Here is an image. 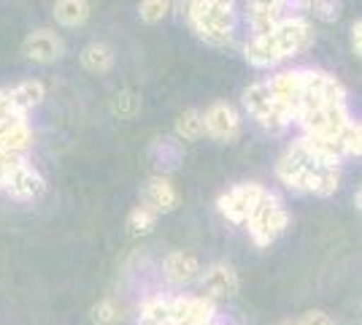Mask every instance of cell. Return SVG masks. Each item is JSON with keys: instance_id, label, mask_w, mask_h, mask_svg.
<instances>
[{"instance_id": "cell-14", "label": "cell", "mask_w": 362, "mask_h": 325, "mask_svg": "<svg viewBox=\"0 0 362 325\" xmlns=\"http://www.w3.org/2000/svg\"><path fill=\"white\" fill-rule=\"evenodd\" d=\"M44 190H46L44 176L25 163V166L8 179V185H6L3 193H6L8 198H14V201H33V198H38Z\"/></svg>"}, {"instance_id": "cell-19", "label": "cell", "mask_w": 362, "mask_h": 325, "mask_svg": "<svg viewBox=\"0 0 362 325\" xmlns=\"http://www.w3.org/2000/svg\"><path fill=\"white\" fill-rule=\"evenodd\" d=\"M54 19L65 28H78L90 19L87 0H54Z\"/></svg>"}, {"instance_id": "cell-27", "label": "cell", "mask_w": 362, "mask_h": 325, "mask_svg": "<svg viewBox=\"0 0 362 325\" xmlns=\"http://www.w3.org/2000/svg\"><path fill=\"white\" fill-rule=\"evenodd\" d=\"M344 149L346 157H362V125L354 122L344 136Z\"/></svg>"}, {"instance_id": "cell-25", "label": "cell", "mask_w": 362, "mask_h": 325, "mask_svg": "<svg viewBox=\"0 0 362 325\" xmlns=\"http://www.w3.org/2000/svg\"><path fill=\"white\" fill-rule=\"evenodd\" d=\"M308 11L322 22H338L341 19V0H308Z\"/></svg>"}, {"instance_id": "cell-29", "label": "cell", "mask_w": 362, "mask_h": 325, "mask_svg": "<svg viewBox=\"0 0 362 325\" xmlns=\"http://www.w3.org/2000/svg\"><path fill=\"white\" fill-rule=\"evenodd\" d=\"M119 101L114 103V108L119 111L122 117H133L136 114V106H138V101H136V95H130V93H122V95H117Z\"/></svg>"}, {"instance_id": "cell-31", "label": "cell", "mask_w": 362, "mask_h": 325, "mask_svg": "<svg viewBox=\"0 0 362 325\" xmlns=\"http://www.w3.org/2000/svg\"><path fill=\"white\" fill-rule=\"evenodd\" d=\"M354 206H357V209L362 212V187L357 190V195H354Z\"/></svg>"}, {"instance_id": "cell-17", "label": "cell", "mask_w": 362, "mask_h": 325, "mask_svg": "<svg viewBox=\"0 0 362 325\" xmlns=\"http://www.w3.org/2000/svg\"><path fill=\"white\" fill-rule=\"evenodd\" d=\"M78 60L90 74H108L114 68V47L106 41H92L81 49Z\"/></svg>"}, {"instance_id": "cell-1", "label": "cell", "mask_w": 362, "mask_h": 325, "mask_svg": "<svg viewBox=\"0 0 362 325\" xmlns=\"http://www.w3.org/2000/svg\"><path fill=\"white\" fill-rule=\"evenodd\" d=\"M276 176L289 190L319 195V198H330L341 187V171L332 169V166H319L300 139L281 155L279 166H276Z\"/></svg>"}, {"instance_id": "cell-12", "label": "cell", "mask_w": 362, "mask_h": 325, "mask_svg": "<svg viewBox=\"0 0 362 325\" xmlns=\"http://www.w3.org/2000/svg\"><path fill=\"white\" fill-rule=\"evenodd\" d=\"M273 38H276V47L281 52V57L287 60V57L305 49L308 38H311V28H308V22L303 16H287L279 25V30L273 33Z\"/></svg>"}, {"instance_id": "cell-20", "label": "cell", "mask_w": 362, "mask_h": 325, "mask_svg": "<svg viewBox=\"0 0 362 325\" xmlns=\"http://www.w3.org/2000/svg\"><path fill=\"white\" fill-rule=\"evenodd\" d=\"M30 144H33V130H30V125H28V120L11 125L8 130L0 133V147H3L6 152L25 155V152L30 149Z\"/></svg>"}, {"instance_id": "cell-13", "label": "cell", "mask_w": 362, "mask_h": 325, "mask_svg": "<svg viewBox=\"0 0 362 325\" xmlns=\"http://www.w3.org/2000/svg\"><path fill=\"white\" fill-rule=\"evenodd\" d=\"M268 87H271L273 98L281 101L287 108H292V114L298 120L303 90H305V84H303V68L300 71H281V74H276V76L268 79Z\"/></svg>"}, {"instance_id": "cell-4", "label": "cell", "mask_w": 362, "mask_h": 325, "mask_svg": "<svg viewBox=\"0 0 362 325\" xmlns=\"http://www.w3.org/2000/svg\"><path fill=\"white\" fill-rule=\"evenodd\" d=\"M289 228V212L284 209V203L279 201V195L265 193V198L259 201L255 209L252 219L246 222V231L252 236L257 247H271L273 241Z\"/></svg>"}, {"instance_id": "cell-6", "label": "cell", "mask_w": 362, "mask_h": 325, "mask_svg": "<svg viewBox=\"0 0 362 325\" xmlns=\"http://www.w3.org/2000/svg\"><path fill=\"white\" fill-rule=\"evenodd\" d=\"M203 122H206V133L222 144L235 141L241 136V114H238V108L225 103V101H216L206 108Z\"/></svg>"}, {"instance_id": "cell-2", "label": "cell", "mask_w": 362, "mask_h": 325, "mask_svg": "<svg viewBox=\"0 0 362 325\" xmlns=\"http://www.w3.org/2000/svg\"><path fill=\"white\" fill-rule=\"evenodd\" d=\"M187 19L200 41L211 47H227L235 30V0H187Z\"/></svg>"}, {"instance_id": "cell-3", "label": "cell", "mask_w": 362, "mask_h": 325, "mask_svg": "<svg viewBox=\"0 0 362 325\" xmlns=\"http://www.w3.org/2000/svg\"><path fill=\"white\" fill-rule=\"evenodd\" d=\"M243 106L252 114L259 127H265L268 133H281L287 130L289 125L295 122V114L292 108H287L281 101H276L268 87V81H257L252 87H246L243 93Z\"/></svg>"}, {"instance_id": "cell-23", "label": "cell", "mask_w": 362, "mask_h": 325, "mask_svg": "<svg viewBox=\"0 0 362 325\" xmlns=\"http://www.w3.org/2000/svg\"><path fill=\"white\" fill-rule=\"evenodd\" d=\"M168 14H170V0H141V6H138V16L146 25H157Z\"/></svg>"}, {"instance_id": "cell-15", "label": "cell", "mask_w": 362, "mask_h": 325, "mask_svg": "<svg viewBox=\"0 0 362 325\" xmlns=\"http://www.w3.org/2000/svg\"><path fill=\"white\" fill-rule=\"evenodd\" d=\"M243 57L249 65L255 68H273L276 62H281V52L276 47V38L273 35H255L246 47H243Z\"/></svg>"}, {"instance_id": "cell-33", "label": "cell", "mask_w": 362, "mask_h": 325, "mask_svg": "<svg viewBox=\"0 0 362 325\" xmlns=\"http://www.w3.org/2000/svg\"><path fill=\"white\" fill-rule=\"evenodd\" d=\"M360 125H362V122H360Z\"/></svg>"}, {"instance_id": "cell-5", "label": "cell", "mask_w": 362, "mask_h": 325, "mask_svg": "<svg viewBox=\"0 0 362 325\" xmlns=\"http://www.w3.org/2000/svg\"><path fill=\"white\" fill-rule=\"evenodd\" d=\"M265 193L268 190L262 185H257V182H243V185H235L230 187L227 193H222L219 201H216V209L230 222L246 225L252 219V215H255V209L259 206V201L265 198Z\"/></svg>"}, {"instance_id": "cell-30", "label": "cell", "mask_w": 362, "mask_h": 325, "mask_svg": "<svg viewBox=\"0 0 362 325\" xmlns=\"http://www.w3.org/2000/svg\"><path fill=\"white\" fill-rule=\"evenodd\" d=\"M351 49H354L357 57H362V19H357L351 25Z\"/></svg>"}, {"instance_id": "cell-28", "label": "cell", "mask_w": 362, "mask_h": 325, "mask_svg": "<svg viewBox=\"0 0 362 325\" xmlns=\"http://www.w3.org/2000/svg\"><path fill=\"white\" fill-rule=\"evenodd\" d=\"M298 323L300 325H335V320H332L325 309H308L298 317Z\"/></svg>"}, {"instance_id": "cell-9", "label": "cell", "mask_w": 362, "mask_h": 325, "mask_svg": "<svg viewBox=\"0 0 362 325\" xmlns=\"http://www.w3.org/2000/svg\"><path fill=\"white\" fill-rule=\"evenodd\" d=\"M141 201L146 209H151L154 215H170V212H176V206H179V190L173 187V182L163 176V173H157V176H151L149 182L144 185V193H141Z\"/></svg>"}, {"instance_id": "cell-21", "label": "cell", "mask_w": 362, "mask_h": 325, "mask_svg": "<svg viewBox=\"0 0 362 325\" xmlns=\"http://www.w3.org/2000/svg\"><path fill=\"white\" fill-rule=\"evenodd\" d=\"M176 139L179 141H197L206 133V122H203V111L197 108H184L179 117H176Z\"/></svg>"}, {"instance_id": "cell-18", "label": "cell", "mask_w": 362, "mask_h": 325, "mask_svg": "<svg viewBox=\"0 0 362 325\" xmlns=\"http://www.w3.org/2000/svg\"><path fill=\"white\" fill-rule=\"evenodd\" d=\"M173 298L168 295H151L138 309V325H170Z\"/></svg>"}, {"instance_id": "cell-11", "label": "cell", "mask_w": 362, "mask_h": 325, "mask_svg": "<svg viewBox=\"0 0 362 325\" xmlns=\"http://www.w3.org/2000/svg\"><path fill=\"white\" fill-rule=\"evenodd\" d=\"M163 274L170 285H192V282H200L203 277V263L197 261L192 252H184V249H176V252H168L165 261H163Z\"/></svg>"}, {"instance_id": "cell-24", "label": "cell", "mask_w": 362, "mask_h": 325, "mask_svg": "<svg viewBox=\"0 0 362 325\" xmlns=\"http://www.w3.org/2000/svg\"><path fill=\"white\" fill-rule=\"evenodd\" d=\"M90 317L95 325H117V320H119V307L111 298H103V301H98L92 307Z\"/></svg>"}, {"instance_id": "cell-26", "label": "cell", "mask_w": 362, "mask_h": 325, "mask_svg": "<svg viewBox=\"0 0 362 325\" xmlns=\"http://www.w3.org/2000/svg\"><path fill=\"white\" fill-rule=\"evenodd\" d=\"M22 166H25V157H22V155L0 149V190H6L8 179H11L16 171L22 169Z\"/></svg>"}, {"instance_id": "cell-8", "label": "cell", "mask_w": 362, "mask_h": 325, "mask_svg": "<svg viewBox=\"0 0 362 325\" xmlns=\"http://www.w3.org/2000/svg\"><path fill=\"white\" fill-rule=\"evenodd\" d=\"M170 323L173 325H211L216 323V304L211 298L200 295H176L173 298V309H170Z\"/></svg>"}, {"instance_id": "cell-10", "label": "cell", "mask_w": 362, "mask_h": 325, "mask_svg": "<svg viewBox=\"0 0 362 325\" xmlns=\"http://www.w3.org/2000/svg\"><path fill=\"white\" fill-rule=\"evenodd\" d=\"M22 55L30 62L38 65H49V62H57L65 55V44L57 33L52 30H35L25 38L22 44Z\"/></svg>"}, {"instance_id": "cell-22", "label": "cell", "mask_w": 362, "mask_h": 325, "mask_svg": "<svg viewBox=\"0 0 362 325\" xmlns=\"http://www.w3.org/2000/svg\"><path fill=\"white\" fill-rule=\"evenodd\" d=\"M154 225H157V215L151 209H146L144 203L127 215V233L130 236H149L154 231Z\"/></svg>"}, {"instance_id": "cell-7", "label": "cell", "mask_w": 362, "mask_h": 325, "mask_svg": "<svg viewBox=\"0 0 362 325\" xmlns=\"http://www.w3.org/2000/svg\"><path fill=\"white\" fill-rule=\"evenodd\" d=\"M200 287L206 298L211 301H227L241 290V277L238 271L230 263H211L203 268V277H200Z\"/></svg>"}, {"instance_id": "cell-32", "label": "cell", "mask_w": 362, "mask_h": 325, "mask_svg": "<svg viewBox=\"0 0 362 325\" xmlns=\"http://www.w3.org/2000/svg\"><path fill=\"white\" fill-rule=\"evenodd\" d=\"M276 325H300V323H298V317H295V320H281V323H276Z\"/></svg>"}, {"instance_id": "cell-16", "label": "cell", "mask_w": 362, "mask_h": 325, "mask_svg": "<svg viewBox=\"0 0 362 325\" xmlns=\"http://www.w3.org/2000/svg\"><path fill=\"white\" fill-rule=\"evenodd\" d=\"M6 93H8L11 106H14L16 111L28 114L30 108H35L46 98V87H44V81H38V79H25V81H19L16 87L6 90Z\"/></svg>"}]
</instances>
